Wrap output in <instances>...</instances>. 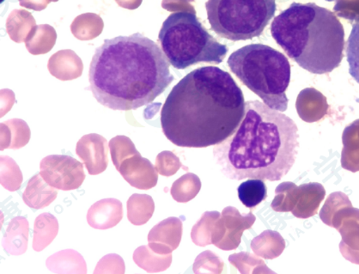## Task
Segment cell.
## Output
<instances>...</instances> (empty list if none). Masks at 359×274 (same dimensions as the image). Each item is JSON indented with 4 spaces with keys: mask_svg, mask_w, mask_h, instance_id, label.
Segmentation results:
<instances>
[{
    "mask_svg": "<svg viewBox=\"0 0 359 274\" xmlns=\"http://www.w3.org/2000/svg\"><path fill=\"white\" fill-rule=\"evenodd\" d=\"M41 176L53 188L74 190L85 180L83 165L68 156H48L41 163Z\"/></svg>",
    "mask_w": 359,
    "mask_h": 274,
    "instance_id": "8",
    "label": "cell"
},
{
    "mask_svg": "<svg viewBox=\"0 0 359 274\" xmlns=\"http://www.w3.org/2000/svg\"><path fill=\"white\" fill-rule=\"evenodd\" d=\"M211 29L233 41L262 35L276 13L275 0H208L205 3Z\"/></svg>",
    "mask_w": 359,
    "mask_h": 274,
    "instance_id": "7",
    "label": "cell"
},
{
    "mask_svg": "<svg viewBox=\"0 0 359 274\" xmlns=\"http://www.w3.org/2000/svg\"><path fill=\"white\" fill-rule=\"evenodd\" d=\"M90 90L99 104L129 111L146 106L174 81L159 46L142 34L104 41L90 67Z\"/></svg>",
    "mask_w": 359,
    "mask_h": 274,
    "instance_id": "2",
    "label": "cell"
},
{
    "mask_svg": "<svg viewBox=\"0 0 359 274\" xmlns=\"http://www.w3.org/2000/svg\"><path fill=\"white\" fill-rule=\"evenodd\" d=\"M238 197L241 203L248 208L257 207L267 197V189L264 181L250 179L238 186Z\"/></svg>",
    "mask_w": 359,
    "mask_h": 274,
    "instance_id": "11",
    "label": "cell"
},
{
    "mask_svg": "<svg viewBox=\"0 0 359 274\" xmlns=\"http://www.w3.org/2000/svg\"><path fill=\"white\" fill-rule=\"evenodd\" d=\"M245 115L242 89L229 72L197 68L172 89L163 106V132L180 147L215 146L231 137Z\"/></svg>",
    "mask_w": 359,
    "mask_h": 274,
    "instance_id": "1",
    "label": "cell"
},
{
    "mask_svg": "<svg viewBox=\"0 0 359 274\" xmlns=\"http://www.w3.org/2000/svg\"><path fill=\"white\" fill-rule=\"evenodd\" d=\"M121 207V203L117 200H102L100 203L93 205L88 212V222L95 229L105 230L116 226L120 222L121 216L119 214H107V213L116 210Z\"/></svg>",
    "mask_w": 359,
    "mask_h": 274,
    "instance_id": "9",
    "label": "cell"
},
{
    "mask_svg": "<svg viewBox=\"0 0 359 274\" xmlns=\"http://www.w3.org/2000/svg\"><path fill=\"white\" fill-rule=\"evenodd\" d=\"M229 67L252 93L271 109L280 112L288 108L286 97L292 68L282 53L264 44H250L229 57Z\"/></svg>",
    "mask_w": 359,
    "mask_h": 274,
    "instance_id": "5",
    "label": "cell"
},
{
    "mask_svg": "<svg viewBox=\"0 0 359 274\" xmlns=\"http://www.w3.org/2000/svg\"><path fill=\"white\" fill-rule=\"evenodd\" d=\"M299 128L291 118L259 101L245 102L236 132L213 148L217 165L231 180L277 181L291 170L299 148Z\"/></svg>",
    "mask_w": 359,
    "mask_h": 274,
    "instance_id": "3",
    "label": "cell"
},
{
    "mask_svg": "<svg viewBox=\"0 0 359 274\" xmlns=\"http://www.w3.org/2000/svg\"><path fill=\"white\" fill-rule=\"evenodd\" d=\"M271 34L290 58L311 74H330L341 66L344 27L334 13L315 3H292L273 19Z\"/></svg>",
    "mask_w": 359,
    "mask_h": 274,
    "instance_id": "4",
    "label": "cell"
},
{
    "mask_svg": "<svg viewBox=\"0 0 359 274\" xmlns=\"http://www.w3.org/2000/svg\"><path fill=\"white\" fill-rule=\"evenodd\" d=\"M22 6L40 11L47 7L49 0H19Z\"/></svg>",
    "mask_w": 359,
    "mask_h": 274,
    "instance_id": "13",
    "label": "cell"
},
{
    "mask_svg": "<svg viewBox=\"0 0 359 274\" xmlns=\"http://www.w3.org/2000/svg\"><path fill=\"white\" fill-rule=\"evenodd\" d=\"M158 39L168 62L178 70L201 62L220 64L228 53L198 20L196 13L177 11L163 22Z\"/></svg>",
    "mask_w": 359,
    "mask_h": 274,
    "instance_id": "6",
    "label": "cell"
},
{
    "mask_svg": "<svg viewBox=\"0 0 359 274\" xmlns=\"http://www.w3.org/2000/svg\"><path fill=\"white\" fill-rule=\"evenodd\" d=\"M346 58L350 74L359 83V19L353 25L347 41Z\"/></svg>",
    "mask_w": 359,
    "mask_h": 274,
    "instance_id": "12",
    "label": "cell"
},
{
    "mask_svg": "<svg viewBox=\"0 0 359 274\" xmlns=\"http://www.w3.org/2000/svg\"><path fill=\"white\" fill-rule=\"evenodd\" d=\"M95 139L93 140V146L85 148L78 146L77 154L85 162L86 168L90 174H98L107 169L108 166V153L107 149L102 146L97 147Z\"/></svg>",
    "mask_w": 359,
    "mask_h": 274,
    "instance_id": "10",
    "label": "cell"
}]
</instances>
